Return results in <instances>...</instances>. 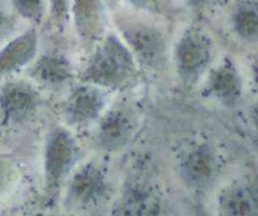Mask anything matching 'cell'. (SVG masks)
<instances>
[{
  "instance_id": "cell-1",
  "label": "cell",
  "mask_w": 258,
  "mask_h": 216,
  "mask_svg": "<svg viewBox=\"0 0 258 216\" xmlns=\"http://www.w3.org/2000/svg\"><path fill=\"white\" fill-rule=\"evenodd\" d=\"M81 80L101 89L123 90L136 85L138 67L125 48L116 42H109L84 68Z\"/></svg>"
},
{
  "instance_id": "cell-2",
  "label": "cell",
  "mask_w": 258,
  "mask_h": 216,
  "mask_svg": "<svg viewBox=\"0 0 258 216\" xmlns=\"http://www.w3.org/2000/svg\"><path fill=\"white\" fill-rule=\"evenodd\" d=\"M41 105V96L32 84L24 80L0 83V116L9 125L31 121Z\"/></svg>"
},
{
  "instance_id": "cell-3",
  "label": "cell",
  "mask_w": 258,
  "mask_h": 216,
  "mask_svg": "<svg viewBox=\"0 0 258 216\" xmlns=\"http://www.w3.org/2000/svg\"><path fill=\"white\" fill-rule=\"evenodd\" d=\"M106 192L105 175L95 163L81 166L68 185L66 200L76 208H89L96 206Z\"/></svg>"
},
{
  "instance_id": "cell-4",
  "label": "cell",
  "mask_w": 258,
  "mask_h": 216,
  "mask_svg": "<svg viewBox=\"0 0 258 216\" xmlns=\"http://www.w3.org/2000/svg\"><path fill=\"white\" fill-rule=\"evenodd\" d=\"M106 105L105 91L90 84H81L71 91L63 104L64 120L71 125H88L96 120Z\"/></svg>"
},
{
  "instance_id": "cell-5",
  "label": "cell",
  "mask_w": 258,
  "mask_h": 216,
  "mask_svg": "<svg viewBox=\"0 0 258 216\" xmlns=\"http://www.w3.org/2000/svg\"><path fill=\"white\" fill-rule=\"evenodd\" d=\"M76 150L75 140L63 129H56L49 134L44 156L47 186L57 187L68 176L75 161Z\"/></svg>"
},
{
  "instance_id": "cell-6",
  "label": "cell",
  "mask_w": 258,
  "mask_h": 216,
  "mask_svg": "<svg viewBox=\"0 0 258 216\" xmlns=\"http://www.w3.org/2000/svg\"><path fill=\"white\" fill-rule=\"evenodd\" d=\"M183 180L194 188H204L209 185L217 171L215 152L208 144H199L183 153L180 163Z\"/></svg>"
},
{
  "instance_id": "cell-7",
  "label": "cell",
  "mask_w": 258,
  "mask_h": 216,
  "mask_svg": "<svg viewBox=\"0 0 258 216\" xmlns=\"http://www.w3.org/2000/svg\"><path fill=\"white\" fill-rule=\"evenodd\" d=\"M135 124V115L129 109L113 108L99 123L98 141L108 151L119 150L131 139Z\"/></svg>"
},
{
  "instance_id": "cell-8",
  "label": "cell",
  "mask_w": 258,
  "mask_h": 216,
  "mask_svg": "<svg viewBox=\"0 0 258 216\" xmlns=\"http://www.w3.org/2000/svg\"><path fill=\"white\" fill-rule=\"evenodd\" d=\"M119 212L120 216H163V203L152 187L136 182L124 191Z\"/></svg>"
},
{
  "instance_id": "cell-9",
  "label": "cell",
  "mask_w": 258,
  "mask_h": 216,
  "mask_svg": "<svg viewBox=\"0 0 258 216\" xmlns=\"http://www.w3.org/2000/svg\"><path fill=\"white\" fill-rule=\"evenodd\" d=\"M36 53V39L24 34L8 42L0 48V83L23 68Z\"/></svg>"
},
{
  "instance_id": "cell-10",
  "label": "cell",
  "mask_w": 258,
  "mask_h": 216,
  "mask_svg": "<svg viewBox=\"0 0 258 216\" xmlns=\"http://www.w3.org/2000/svg\"><path fill=\"white\" fill-rule=\"evenodd\" d=\"M209 51L202 42L187 41L176 54V69L181 80L187 84L197 83L208 68Z\"/></svg>"
},
{
  "instance_id": "cell-11",
  "label": "cell",
  "mask_w": 258,
  "mask_h": 216,
  "mask_svg": "<svg viewBox=\"0 0 258 216\" xmlns=\"http://www.w3.org/2000/svg\"><path fill=\"white\" fill-rule=\"evenodd\" d=\"M31 76L36 83L49 88L63 86L73 78L70 63L58 57L41 58L31 69Z\"/></svg>"
},
{
  "instance_id": "cell-12",
  "label": "cell",
  "mask_w": 258,
  "mask_h": 216,
  "mask_svg": "<svg viewBox=\"0 0 258 216\" xmlns=\"http://www.w3.org/2000/svg\"><path fill=\"white\" fill-rule=\"evenodd\" d=\"M220 216H258L257 201L244 187H232L219 198Z\"/></svg>"
},
{
  "instance_id": "cell-13",
  "label": "cell",
  "mask_w": 258,
  "mask_h": 216,
  "mask_svg": "<svg viewBox=\"0 0 258 216\" xmlns=\"http://www.w3.org/2000/svg\"><path fill=\"white\" fill-rule=\"evenodd\" d=\"M234 75L229 67L223 66L213 69L208 78L205 90L212 98L222 101H229L233 96Z\"/></svg>"
},
{
  "instance_id": "cell-14",
  "label": "cell",
  "mask_w": 258,
  "mask_h": 216,
  "mask_svg": "<svg viewBox=\"0 0 258 216\" xmlns=\"http://www.w3.org/2000/svg\"><path fill=\"white\" fill-rule=\"evenodd\" d=\"M9 32H11V21L8 16L0 9V48L6 44Z\"/></svg>"
}]
</instances>
